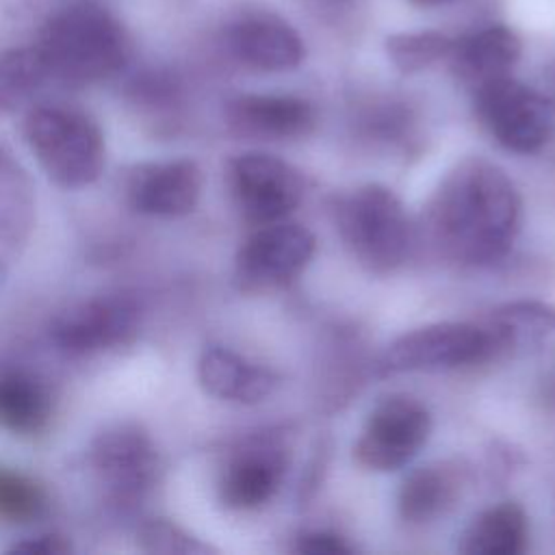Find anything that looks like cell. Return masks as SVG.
Returning a JSON list of instances; mask_svg holds the SVG:
<instances>
[{"mask_svg":"<svg viewBox=\"0 0 555 555\" xmlns=\"http://www.w3.org/2000/svg\"><path fill=\"white\" fill-rule=\"evenodd\" d=\"M52 74L65 85H93L115 76L130 59L132 43L121 20L98 0H74L43 24L35 43Z\"/></svg>","mask_w":555,"mask_h":555,"instance_id":"obj_2","label":"cell"},{"mask_svg":"<svg viewBox=\"0 0 555 555\" xmlns=\"http://www.w3.org/2000/svg\"><path fill=\"white\" fill-rule=\"evenodd\" d=\"M24 139L48 178L63 189H82L104 169L100 126L82 111L43 104L24 117Z\"/></svg>","mask_w":555,"mask_h":555,"instance_id":"obj_3","label":"cell"},{"mask_svg":"<svg viewBox=\"0 0 555 555\" xmlns=\"http://www.w3.org/2000/svg\"><path fill=\"white\" fill-rule=\"evenodd\" d=\"M139 544L147 553H163V555H173V553H204L210 551L206 544L193 540L186 531H182L178 525L156 518L145 522L139 529Z\"/></svg>","mask_w":555,"mask_h":555,"instance_id":"obj_25","label":"cell"},{"mask_svg":"<svg viewBox=\"0 0 555 555\" xmlns=\"http://www.w3.org/2000/svg\"><path fill=\"white\" fill-rule=\"evenodd\" d=\"M334 221L349 254L369 271L388 273L408 251V217L401 199L382 184H362L334 204Z\"/></svg>","mask_w":555,"mask_h":555,"instance_id":"obj_4","label":"cell"},{"mask_svg":"<svg viewBox=\"0 0 555 555\" xmlns=\"http://www.w3.org/2000/svg\"><path fill=\"white\" fill-rule=\"evenodd\" d=\"M427 225L434 241L455 260L492 262L518 234V191L501 167L483 158H466L434 193Z\"/></svg>","mask_w":555,"mask_h":555,"instance_id":"obj_1","label":"cell"},{"mask_svg":"<svg viewBox=\"0 0 555 555\" xmlns=\"http://www.w3.org/2000/svg\"><path fill=\"white\" fill-rule=\"evenodd\" d=\"M139 325V308L121 295L93 297L63 310L52 323V340L67 356H91L128 343Z\"/></svg>","mask_w":555,"mask_h":555,"instance_id":"obj_11","label":"cell"},{"mask_svg":"<svg viewBox=\"0 0 555 555\" xmlns=\"http://www.w3.org/2000/svg\"><path fill=\"white\" fill-rule=\"evenodd\" d=\"M297 551L310 553V555H347V553H351V546L336 533L310 531V533L299 535Z\"/></svg>","mask_w":555,"mask_h":555,"instance_id":"obj_26","label":"cell"},{"mask_svg":"<svg viewBox=\"0 0 555 555\" xmlns=\"http://www.w3.org/2000/svg\"><path fill=\"white\" fill-rule=\"evenodd\" d=\"M429 431L431 418L425 405L410 397H388L369 414L353 453L371 470H397L421 451Z\"/></svg>","mask_w":555,"mask_h":555,"instance_id":"obj_8","label":"cell"},{"mask_svg":"<svg viewBox=\"0 0 555 555\" xmlns=\"http://www.w3.org/2000/svg\"><path fill=\"white\" fill-rule=\"evenodd\" d=\"M410 2L416 7H438V4H444L447 0H410Z\"/></svg>","mask_w":555,"mask_h":555,"instance_id":"obj_28","label":"cell"},{"mask_svg":"<svg viewBox=\"0 0 555 555\" xmlns=\"http://www.w3.org/2000/svg\"><path fill=\"white\" fill-rule=\"evenodd\" d=\"M199 386L225 401L256 403L269 397L275 388V375L256 366L225 347H208L197 360Z\"/></svg>","mask_w":555,"mask_h":555,"instance_id":"obj_16","label":"cell"},{"mask_svg":"<svg viewBox=\"0 0 555 555\" xmlns=\"http://www.w3.org/2000/svg\"><path fill=\"white\" fill-rule=\"evenodd\" d=\"M89 464L106 501L117 509L137 507L158 479V453L134 423L100 431L89 447Z\"/></svg>","mask_w":555,"mask_h":555,"instance_id":"obj_5","label":"cell"},{"mask_svg":"<svg viewBox=\"0 0 555 555\" xmlns=\"http://www.w3.org/2000/svg\"><path fill=\"white\" fill-rule=\"evenodd\" d=\"M48 80H52V74L37 46L0 52V111L22 108Z\"/></svg>","mask_w":555,"mask_h":555,"instance_id":"obj_21","label":"cell"},{"mask_svg":"<svg viewBox=\"0 0 555 555\" xmlns=\"http://www.w3.org/2000/svg\"><path fill=\"white\" fill-rule=\"evenodd\" d=\"M314 236L288 221L258 225L243 243L234 262V278L243 291H267L291 282L310 262Z\"/></svg>","mask_w":555,"mask_h":555,"instance_id":"obj_9","label":"cell"},{"mask_svg":"<svg viewBox=\"0 0 555 555\" xmlns=\"http://www.w3.org/2000/svg\"><path fill=\"white\" fill-rule=\"evenodd\" d=\"M228 180L243 219L251 225L284 221L304 197L301 173L286 160L262 152L236 156Z\"/></svg>","mask_w":555,"mask_h":555,"instance_id":"obj_7","label":"cell"},{"mask_svg":"<svg viewBox=\"0 0 555 555\" xmlns=\"http://www.w3.org/2000/svg\"><path fill=\"white\" fill-rule=\"evenodd\" d=\"M457 479L449 468L423 466L410 473L399 490V512L410 522H427L451 505Z\"/></svg>","mask_w":555,"mask_h":555,"instance_id":"obj_22","label":"cell"},{"mask_svg":"<svg viewBox=\"0 0 555 555\" xmlns=\"http://www.w3.org/2000/svg\"><path fill=\"white\" fill-rule=\"evenodd\" d=\"M230 54L254 69L284 72L304 61V41L297 30L269 11L236 15L223 33Z\"/></svg>","mask_w":555,"mask_h":555,"instance_id":"obj_12","label":"cell"},{"mask_svg":"<svg viewBox=\"0 0 555 555\" xmlns=\"http://www.w3.org/2000/svg\"><path fill=\"white\" fill-rule=\"evenodd\" d=\"M72 551V544L59 533H41L15 542L9 553H28V555H65Z\"/></svg>","mask_w":555,"mask_h":555,"instance_id":"obj_27","label":"cell"},{"mask_svg":"<svg viewBox=\"0 0 555 555\" xmlns=\"http://www.w3.org/2000/svg\"><path fill=\"white\" fill-rule=\"evenodd\" d=\"M522 52L520 37L505 24H492L460 39H453L449 65L453 76L470 91L481 85L509 76Z\"/></svg>","mask_w":555,"mask_h":555,"instance_id":"obj_14","label":"cell"},{"mask_svg":"<svg viewBox=\"0 0 555 555\" xmlns=\"http://www.w3.org/2000/svg\"><path fill=\"white\" fill-rule=\"evenodd\" d=\"M527 516L516 503L481 512L464 531L460 551L468 555H518L527 544Z\"/></svg>","mask_w":555,"mask_h":555,"instance_id":"obj_19","label":"cell"},{"mask_svg":"<svg viewBox=\"0 0 555 555\" xmlns=\"http://www.w3.org/2000/svg\"><path fill=\"white\" fill-rule=\"evenodd\" d=\"M473 95L477 117L503 147L529 154L551 139L555 128L553 102L512 74L481 85Z\"/></svg>","mask_w":555,"mask_h":555,"instance_id":"obj_6","label":"cell"},{"mask_svg":"<svg viewBox=\"0 0 555 555\" xmlns=\"http://www.w3.org/2000/svg\"><path fill=\"white\" fill-rule=\"evenodd\" d=\"M228 124L245 137L295 139L314 126L312 106L295 95L245 93L228 102Z\"/></svg>","mask_w":555,"mask_h":555,"instance_id":"obj_15","label":"cell"},{"mask_svg":"<svg viewBox=\"0 0 555 555\" xmlns=\"http://www.w3.org/2000/svg\"><path fill=\"white\" fill-rule=\"evenodd\" d=\"M48 496L43 488L24 473L0 466V518L9 522H28L46 512Z\"/></svg>","mask_w":555,"mask_h":555,"instance_id":"obj_24","label":"cell"},{"mask_svg":"<svg viewBox=\"0 0 555 555\" xmlns=\"http://www.w3.org/2000/svg\"><path fill=\"white\" fill-rule=\"evenodd\" d=\"M494 358L486 327L434 323L399 336L386 351L390 371H442Z\"/></svg>","mask_w":555,"mask_h":555,"instance_id":"obj_10","label":"cell"},{"mask_svg":"<svg viewBox=\"0 0 555 555\" xmlns=\"http://www.w3.org/2000/svg\"><path fill=\"white\" fill-rule=\"evenodd\" d=\"M284 475V460L271 449L238 453L223 470L219 499L232 509H254L271 501Z\"/></svg>","mask_w":555,"mask_h":555,"instance_id":"obj_17","label":"cell"},{"mask_svg":"<svg viewBox=\"0 0 555 555\" xmlns=\"http://www.w3.org/2000/svg\"><path fill=\"white\" fill-rule=\"evenodd\" d=\"M486 330L499 356L555 334V308L542 301H512L492 312Z\"/></svg>","mask_w":555,"mask_h":555,"instance_id":"obj_20","label":"cell"},{"mask_svg":"<svg viewBox=\"0 0 555 555\" xmlns=\"http://www.w3.org/2000/svg\"><path fill=\"white\" fill-rule=\"evenodd\" d=\"M202 193V169L195 160L176 158L139 165L126 186L128 204L150 217H182Z\"/></svg>","mask_w":555,"mask_h":555,"instance_id":"obj_13","label":"cell"},{"mask_svg":"<svg viewBox=\"0 0 555 555\" xmlns=\"http://www.w3.org/2000/svg\"><path fill=\"white\" fill-rule=\"evenodd\" d=\"M453 39L440 30L395 33L386 37V56L401 74H416L449 56Z\"/></svg>","mask_w":555,"mask_h":555,"instance_id":"obj_23","label":"cell"},{"mask_svg":"<svg viewBox=\"0 0 555 555\" xmlns=\"http://www.w3.org/2000/svg\"><path fill=\"white\" fill-rule=\"evenodd\" d=\"M52 416L48 388L30 373L0 371V427L17 436L41 434Z\"/></svg>","mask_w":555,"mask_h":555,"instance_id":"obj_18","label":"cell"}]
</instances>
